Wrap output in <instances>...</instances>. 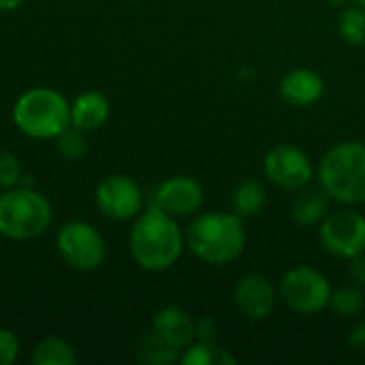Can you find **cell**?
Listing matches in <instances>:
<instances>
[{
    "instance_id": "obj_1",
    "label": "cell",
    "mask_w": 365,
    "mask_h": 365,
    "mask_svg": "<svg viewBox=\"0 0 365 365\" xmlns=\"http://www.w3.org/2000/svg\"><path fill=\"white\" fill-rule=\"evenodd\" d=\"M186 242L178 218L150 205L143 210L128 233V250L133 261L145 272H167L182 257Z\"/></svg>"
},
{
    "instance_id": "obj_2",
    "label": "cell",
    "mask_w": 365,
    "mask_h": 365,
    "mask_svg": "<svg viewBox=\"0 0 365 365\" xmlns=\"http://www.w3.org/2000/svg\"><path fill=\"white\" fill-rule=\"evenodd\" d=\"M186 248L203 263L227 265L246 248L244 218L235 212H205L195 216L184 235Z\"/></svg>"
},
{
    "instance_id": "obj_3",
    "label": "cell",
    "mask_w": 365,
    "mask_h": 365,
    "mask_svg": "<svg viewBox=\"0 0 365 365\" xmlns=\"http://www.w3.org/2000/svg\"><path fill=\"white\" fill-rule=\"evenodd\" d=\"M319 186L340 205L365 203V143L340 141L331 145L317 169Z\"/></svg>"
},
{
    "instance_id": "obj_4",
    "label": "cell",
    "mask_w": 365,
    "mask_h": 365,
    "mask_svg": "<svg viewBox=\"0 0 365 365\" xmlns=\"http://www.w3.org/2000/svg\"><path fill=\"white\" fill-rule=\"evenodd\" d=\"M13 122L30 139H58L71 126V103L53 88H30L15 101Z\"/></svg>"
},
{
    "instance_id": "obj_5",
    "label": "cell",
    "mask_w": 365,
    "mask_h": 365,
    "mask_svg": "<svg viewBox=\"0 0 365 365\" xmlns=\"http://www.w3.org/2000/svg\"><path fill=\"white\" fill-rule=\"evenodd\" d=\"M49 201L30 186H15L0 195V235L28 242L43 235L51 225Z\"/></svg>"
},
{
    "instance_id": "obj_6",
    "label": "cell",
    "mask_w": 365,
    "mask_h": 365,
    "mask_svg": "<svg viewBox=\"0 0 365 365\" xmlns=\"http://www.w3.org/2000/svg\"><path fill=\"white\" fill-rule=\"evenodd\" d=\"M278 295L289 310L302 317H312L329 308L331 282L323 272L308 265H297L282 276Z\"/></svg>"
},
{
    "instance_id": "obj_7",
    "label": "cell",
    "mask_w": 365,
    "mask_h": 365,
    "mask_svg": "<svg viewBox=\"0 0 365 365\" xmlns=\"http://www.w3.org/2000/svg\"><path fill=\"white\" fill-rule=\"evenodd\" d=\"M56 248L60 259L77 272H94L105 263L107 244L101 231L83 220H71L58 229Z\"/></svg>"
},
{
    "instance_id": "obj_8",
    "label": "cell",
    "mask_w": 365,
    "mask_h": 365,
    "mask_svg": "<svg viewBox=\"0 0 365 365\" xmlns=\"http://www.w3.org/2000/svg\"><path fill=\"white\" fill-rule=\"evenodd\" d=\"M319 242L325 252L338 259H351L365 252V216L344 205L325 216L319 225Z\"/></svg>"
},
{
    "instance_id": "obj_9",
    "label": "cell",
    "mask_w": 365,
    "mask_h": 365,
    "mask_svg": "<svg viewBox=\"0 0 365 365\" xmlns=\"http://www.w3.org/2000/svg\"><path fill=\"white\" fill-rule=\"evenodd\" d=\"M265 178L282 190H299L314 180V165L310 156L289 143L274 145L263 158Z\"/></svg>"
},
{
    "instance_id": "obj_10",
    "label": "cell",
    "mask_w": 365,
    "mask_h": 365,
    "mask_svg": "<svg viewBox=\"0 0 365 365\" xmlns=\"http://www.w3.org/2000/svg\"><path fill=\"white\" fill-rule=\"evenodd\" d=\"M96 207L111 220H135L143 212V192L139 184L124 175V173H111L103 178L94 192Z\"/></svg>"
},
{
    "instance_id": "obj_11",
    "label": "cell",
    "mask_w": 365,
    "mask_h": 365,
    "mask_svg": "<svg viewBox=\"0 0 365 365\" xmlns=\"http://www.w3.org/2000/svg\"><path fill=\"white\" fill-rule=\"evenodd\" d=\"M203 201H205L203 186L195 178L171 175L165 182H160L158 188L154 190L152 205L160 207L165 214L180 220V218L195 216L203 207Z\"/></svg>"
},
{
    "instance_id": "obj_12",
    "label": "cell",
    "mask_w": 365,
    "mask_h": 365,
    "mask_svg": "<svg viewBox=\"0 0 365 365\" xmlns=\"http://www.w3.org/2000/svg\"><path fill=\"white\" fill-rule=\"evenodd\" d=\"M233 299L237 310L250 321H265L278 306V289L263 274H246L237 280Z\"/></svg>"
},
{
    "instance_id": "obj_13",
    "label": "cell",
    "mask_w": 365,
    "mask_h": 365,
    "mask_svg": "<svg viewBox=\"0 0 365 365\" xmlns=\"http://www.w3.org/2000/svg\"><path fill=\"white\" fill-rule=\"evenodd\" d=\"M152 331L178 351H184L197 340L195 319L178 306H167L158 310L152 319Z\"/></svg>"
},
{
    "instance_id": "obj_14",
    "label": "cell",
    "mask_w": 365,
    "mask_h": 365,
    "mask_svg": "<svg viewBox=\"0 0 365 365\" xmlns=\"http://www.w3.org/2000/svg\"><path fill=\"white\" fill-rule=\"evenodd\" d=\"M278 92L293 107H310L321 101L325 81L314 68H293L280 79Z\"/></svg>"
},
{
    "instance_id": "obj_15",
    "label": "cell",
    "mask_w": 365,
    "mask_h": 365,
    "mask_svg": "<svg viewBox=\"0 0 365 365\" xmlns=\"http://www.w3.org/2000/svg\"><path fill=\"white\" fill-rule=\"evenodd\" d=\"M331 212V197L321 186H304L291 203V218L306 229L319 227Z\"/></svg>"
},
{
    "instance_id": "obj_16",
    "label": "cell",
    "mask_w": 365,
    "mask_h": 365,
    "mask_svg": "<svg viewBox=\"0 0 365 365\" xmlns=\"http://www.w3.org/2000/svg\"><path fill=\"white\" fill-rule=\"evenodd\" d=\"M109 101L98 90H86L71 103V126L90 133L98 130L109 118Z\"/></svg>"
},
{
    "instance_id": "obj_17",
    "label": "cell",
    "mask_w": 365,
    "mask_h": 365,
    "mask_svg": "<svg viewBox=\"0 0 365 365\" xmlns=\"http://www.w3.org/2000/svg\"><path fill=\"white\" fill-rule=\"evenodd\" d=\"M265 201H267V192H265V186L263 182L250 178V180H244L237 184V188L233 190V197H231V205H233V212L242 218H255L261 214V210L265 207Z\"/></svg>"
},
{
    "instance_id": "obj_18",
    "label": "cell",
    "mask_w": 365,
    "mask_h": 365,
    "mask_svg": "<svg viewBox=\"0 0 365 365\" xmlns=\"http://www.w3.org/2000/svg\"><path fill=\"white\" fill-rule=\"evenodd\" d=\"M180 364L184 365H235L237 359L222 349L216 340L214 342H201L195 340L190 346H186L180 355Z\"/></svg>"
},
{
    "instance_id": "obj_19",
    "label": "cell",
    "mask_w": 365,
    "mask_h": 365,
    "mask_svg": "<svg viewBox=\"0 0 365 365\" xmlns=\"http://www.w3.org/2000/svg\"><path fill=\"white\" fill-rule=\"evenodd\" d=\"M30 359L34 365H75L77 353L66 340L51 336V338H43L34 346Z\"/></svg>"
},
{
    "instance_id": "obj_20",
    "label": "cell",
    "mask_w": 365,
    "mask_h": 365,
    "mask_svg": "<svg viewBox=\"0 0 365 365\" xmlns=\"http://www.w3.org/2000/svg\"><path fill=\"white\" fill-rule=\"evenodd\" d=\"M329 308L340 317V319H357L365 310V295L361 287L357 284H342L331 289L329 297Z\"/></svg>"
},
{
    "instance_id": "obj_21",
    "label": "cell",
    "mask_w": 365,
    "mask_h": 365,
    "mask_svg": "<svg viewBox=\"0 0 365 365\" xmlns=\"http://www.w3.org/2000/svg\"><path fill=\"white\" fill-rule=\"evenodd\" d=\"M180 355L182 351L173 349L171 344H167L163 338H158L154 331H148L143 338H141V344H139V359L143 364L150 365H169L173 361H180Z\"/></svg>"
},
{
    "instance_id": "obj_22",
    "label": "cell",
    "mask_w": 365,
    "mask_h": 365,
    "mask_svg": "<svg viewBox=\"0 0 365 365\" xmlns=\"http://www.w3.org/2000/svg\"><path fill=\"white\" fill-rule=\"evenodd\" d=\"M338 30H340V36L349 45L353 47L365 45V6H359V4L344 6L340 13Z\"/></svg>"
},
{
    "instance_id": "obj_23",
    "label": "cell",
    "mask_w": 365,
    "mask_h": 365,
    "mask_svg": "<svg viewBox=\"0 0 365 365\" xmlns=\"http://www.w3.org/2000/svg\"><path fill=\"white\" fill-rule=\"evenodd\" d=\"M88 145H86V139H83V130L75 128V126H68L60 137H58V152L68 158V160H77L86 154Z\"/></svg>"
},
{
    "instance_id": "obj_24",
    "label": "cell",
    "mask_w": 365,
    "mask_h": 365,
    "mask_svg": "<svg viewBox=\"0 0 365 365\" xmlns=\"http://www.w3.org/2000/svg\"><path fill=\"white\" fill-rule=\"evenodd\" d=\"M21 180H24V171L17 156L13 152L0 150V188L2 190L15 188L21 184Z\"/></svg>"
},
{
    "instance_id": "obj_25",
    "label": "cell",
    "mask_w": 365,
    "mask_h": 365,
    "mask_svg": "<svg viewBox=\"0 0 365 365\" xmlns=\"http://www.w3.org/2000/svg\"><path fill=\"white\" fill-rule=\"evenodd\" d=\"M19 357V340L13 331L0 329V365H13Z\"/></svg>"
},
{
    "instance_id": "obj_26",
    "label": "cell",
    "mask_w": 365,
    "mask_h": 365,
    "mask_svg": "<svg viewBox=\"0 0 365 365\" xmlns=\"http://www.w3.org/2000/svg\"><path fill=\"white\" fill-rule=\"evenodd\" d=\"M195 334L201 342H214L218 338V323L212 317L195 319Z\"/></svg>"
},
{
    "instance_id": "obj_27",
    "label": "cell",
    "mask_w": 365,
    "mask_h": 365,
    "mask_svg": "<svg viewBox=\"0 0 365 365\" xmlns=\"http://www.w3.org/2000/svg\"><path fill=\"white\" fill-rule=\"evenodd\" d=\"M346 274H349V278H351V282H353V284H357V287H361V289H364L365 287V252L349 259Z\"/></svg>"
},
{
    "instance_id": "obj_28",
    "label": "cell",
    "mask_w": 365,
    "mask_h": 365,
    "mask_svg": "<svg viewBox=\"0 0 365 365\" xmlns=\"http://www.w3.org/2000/svg\"><path fill=\"white\" fill-rule=\"evenodd\" d=\"M349 344H351L357 353H365V319L364 321H359V323L351 329V334H349Z\"/></svg>"
},
{
    "instance_id": "obj_29",
    "label": "cell",
    "mask_w": 365,
    "mask_h": 365,
    "mask_svg": "<svg viewBox=\"0 0 365 365\" xmlns=\"http://www.w3.org/2000/svg\"><path fill=\"white\" fill-rule=\"evenodd\" d=\"M26 0H0V11L2 13H9V11H15L17 6H21Z\"/></svg>"
},
{
    "instance_id": "obj_30",
    "label": "cell",
    "mask_w": 365,
    "mask_h": 365,
    "mask_svg": "<svg viewBox=\"0 0 365 365\" xmlns=\"http://www.w3.org/2000/svg\"><path fill=\"white\" fill-rule=\"evenodd\" d=\"M329 2H331L334 6H344V2H346V0H329Z\"/></svg>"
},
{
    "instance_id": "obj_31",
    "label": "cell",
    "mask_w": 365,
    "mask_h": 365,
    "mask_svg": "<svg viewBox=\"0 0 365 365\" xmlns=\"http://www.w3.org/2000/svg\"><path fill=\"white\" fill-rule=\"evenodd\" d=\"M353 4H359V6H365V0H351Z\"/></svg>"
}]
</instances>
